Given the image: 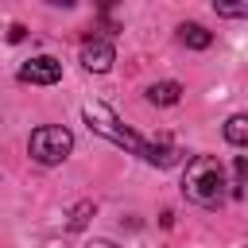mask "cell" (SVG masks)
I'll list each match as a JSON object with an SVG mask.
<instances>
[{"label": "cell", "mask_w": 248, "mask_h": 248, "mask_svg": "<svg viewBox=\"0 0 248 248\" xmlns=\"http://www.w3.org/2000/svg\"><path fill=\"white\" fill-rule=\"evenodd\" d=\"M81 116H85L89 132H97V136H105V140L128 147L132 155H140V159H147V163H155V167L178 163V147H174V143H147V140H140V136H136L132 128H124L120 116H116L108 105H101V101H89V105L81 108Z\"/></svg>", "instance_id": "6da1fadb"}, {"label": "cell", "mask_w": 248, "mask_h": 248, "mask_svg": "<svg viewBox=\"0 0 248 248\" xmlns=\"http://www.w3.org/2000/svg\"><path fill=\"white\" fill-rule=\"evenodd\" d=\"M225 167H221V159H213V155H198V159H190V167H186V174H182V194L190 198V202H198V205H205V209H217L221 202H225Z\"/></svg>", "instance_id": "7a4b0ae2"}, {"label": "cell", "mask_w": 248, "mask_h": 248, "mask_svg": "<svg viewBox=\"0 0 248 248\" xmlns=\"http://www.w3.org/2000/svg\"><path fill=\"white\" fill-rule=\"evenodd\" d=\"M70 147H74V136H70L62 124H43V128H35V132H31V140H27L31 159H35V163H43V167L62 163V159L70 155Z\"/></svg>", "instance_id": "3957f363"}, {"label": "cell", "mask_w": 248, "mask_h": 248, "mask_svg": "<svg viewBox=\"0 0 248 248\" xmlns=\"http://www.w3.org/2000/svg\"><path fill=\"white\" fill-rule=\"evenodd\" d=\"M19 78H23V81H35V85H54V81L62 78V62H58V58H46V54L27 58V62L19 66Z\"/></svg>", "instance_id": "277c9868"}, {"label": "cell", "mask_w": 248, "mask_h": 248, "mask_svg": "<svg viewBox=\"0 0 248 248\" xmlns=\"http://www.w3.org/2000/svg\"><path fill=\"white\" fill-rule=\"evenodd\" d=\"M81 62H85V70L105 74V70L116 62V50H112V43H105V39H89V43L81 46Z\"/></svg>", "instance_id": "5b68a950"}, {"label": "cell", "mask_w": 248, "mask_h": 248, "mask_svg": "<svg viewBox=\"0 0 248 248\" xmlns=\"http://www.w3.org/2000/svg\"><path fill=\"white\" fill-rule=\"evenodd\" d=\"M178 39H182L186 46H194V50H205V46L213 43V35H209L202 23H182V27H178Z\"/></svg>", "instance_id": "8992f818"}, {"label": "cell", "mask_w": 248, "mask_h": 248, "mask_svg": "<svg viewBox=\"0 0 248 248\" xmlns=\"http://www.w3.org/2000/svg\"><path fill=\"white\" fill-rule=\"evenodd\" d=\"M178 97H182V85L178 81H159V85L147 89V101L151 105H178Z\"/></svg>", "instance_id": "52a82bcc"}, {"label": "cell", "mask_w": 248, "mask_h": 248, "mask_svg": "<svg viewBox=\"0 0 248 248\" xmlns=\"http://www.w3.org/2000/svg\"><path fill=\"white\" fill-rule=\"evenodd\" d=\"M225 140L232 143V147H244V140H248V116H229V124H225Z\"/></svg>", "instance_id": "ba28073f"}, {"label": "cell", "mask_w": 248, "mask_h": 248, "mask_svg": "<svg viewBox=\"0 0 248 248\" xmlns=\"http://www.w3.org/2000/svg\"><path fill=\"white\" fill-rule=\"evenodd\" d=\"M89 213H93V202H81V205H74V213H70V229H81V225L89 221Z\"/></svg>", "instance_id": "9c48e42d"}, {"label": "cell", "mask_w": 248, "mask_h": 248, "mask_svg": "<svg viewBox=\"0 0 248 248\" xmlns=\"http://www.w3.org/2000/svg\"><path fill=\"white\" fill-rule=\"evenodd\" d=\"M221 16H248V4H217Z\"/></svg>", "instance_id": "30bf717a"}, {"label": "cell", "mask_w": 248, "mask_h": 248, "mask_svg": "<svg viewBox=\"0 0 248 248\" xmlns=\"http://www.w3.org/2000/svg\"><path fill=\"white\" fill-rule=\"evenodd\" d=\"M89 248H116V244H112V240H93Z\"/></svg>", "instance_id": "8fae6325"}]
</instances>
